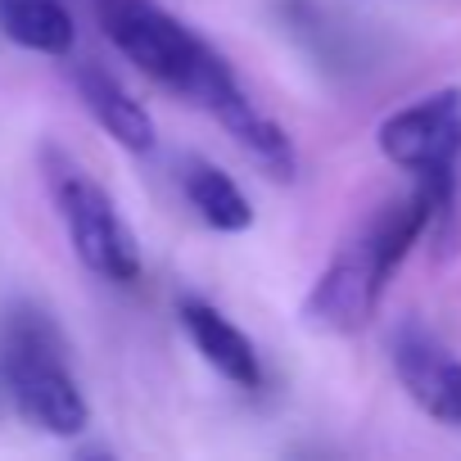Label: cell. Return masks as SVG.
I'll use <instances>...</instances> for the list:
<instances>
[{
	"label": "cell",
	"mask_w": 461,
	"mask_h": 461,
	"mask_svg": "<svg viewBox=\"0 0 461 461\" xmlns=\"http://www.w3.org/2000/svg\"><path fill=\"white\" fill-rule=\"evenodd\" d=\"M434 221H438V199L420 181H411L407 194L371 208L362 217V226H353L339 240V249L312 281V290L303 299V321L312 330H330V335L362 330L380 312L393 272L420 245L425 230H434Z\"/></svg>",
	"instance_id": "1"
},
{
	"label": "cell",
	"mask_w": 461,
	"mask_h": 461,
	"mask_svg": "<svg viewBox=\"0 0 461 461\" xmlns=\"http://www.w3.org/2000/svg\"><path fill=\"white\" fill-rule=\"evenodd\" d=\"M0 380L37 429L59 438L86 429L91 407L68 366V344L59 326L32 303H14L0 317Z\"/></svg>",
	"instance_id": "2"
},
{
	"label": "cell",
	"mask_w": 461,
	"mask_h": 461,
	"mask_svg": "<svg viewBox=\"0 0 461 461\" xmlns=\"http://www.w3.org/2000/svg\"><path fill=\"white\" fill-rule=\"evenodd\" d=\"M95 23L145 77L194 104L221 68V55L158 0H95Z\"/></svg>",
	"instance_id": "3"
},
{
	"label": "cell",
	"mask_w": 461,
	"mask_h": 461,
	"mask_svg": "<svg viewBox=\"0 0 461 461\" xmlns=\"http://www.w3.org/2000/svg\"><path fill=\"white\" fill-rule=\"evenodd\" d=\"M375 145L393 167L429 185V194L438 199L434 230L452 226L461 199V86H443L393 109L375 127Z\"/></svg>",
	"instance_id": "4"
},
{
	"label": "cell",
	"mask_w": 461,
	"mask_h": 461,
	"mask_svg": "<svg viewBox=\"0 0 461 461\" xmlns=\"http://www.w3.org/2000/svg\"><path fill=\"white\" fill-rule=\"evenodd\" d=\"M41 172H46L50 199H55L64 226H68V240H73L77 258L95 276H104L113 285L140 281L136 236H131V226L122 221V212L113 208V199L104 194V185L59 145L41 149Z\"/></svg>",
	"instance_id": "5"
},
{
	"label": "cell",
	"mask_w": 461,
	"mask_h": 461,
	"mask_svg": "<svg viewBox=\"0 0 461 461\" xmlns=\"http://www.w3.org/2000/svg\"><path fill=\"white\" fill-rule=\"evenodd\" d=\"M389 366L407 398L438 425L461 429V357L416 317L398 321L389 335Z\"/></svg>",
	"instance_id": "6"
},
{
	"label": "cell",
	"mask_w": 461,
	"mask_h": 461,
	"mask_svg": "<svg viewBox=\"0 0 461 461\" xmlns=\"http://www.w3.org/2000/svg\"><path fill=\"white\" fill-rule=\"evenodd\" d=\"M199 109H208L217 122H221V131L236 140L267 176H294V167H299V154H294V140L285 136V127L272 118V113H263L258 104H254V95L240 86V77L230 73V64L221 59V68L212 73V82L203 86V95H199Z\"/></svg>",
	"instance_id": "7"
},
{
	"label": "cell",
	"mask_w": 461,
	"mask_h": 461,
	"mask_svg": "<svg viewBox=\"0 0 461 461\" xmlns=\"http://www.w3.org/2000/svg\"><path fill=\"white\" fill-rule=\"evenodd\" d=\"M176 321L185 330V339L194 344V353L236 389H258L263 384V357L254 348V339L230 321L221 308H212L199 294H181L176 299Z\"/></svg>",
	"instance_id": "8"
},
{
	"label": "cell",
	"mask_w": 461,
	"mask_h": 461,
	"mask_svg": "<svg viewBox=\"0 0 461 461\" xmlns=\"http://www.w3.org/2000/svg\"><path fill=\"white\" fill-rule=\"evenodd\" d=\"M73 86L82 95V104L91 109V118L131 154H149L158 131H154V118L149 109L100 64H73Z\"/></svg>",
	"instance_id": "9"
},
{
	"label": "cell",
	"mask_w": 461,
	"mask_h": 461,
	"mask_svg": "<svg viewBox=\"0 0 461 461\" xmlns=\"http://www.w3.org/2000/svg\"><path fill=\"white\" fill-rule=\"evenodd\" d=\"M181 194L194 208V217L221 236H240L254 226V208L245 199V190L230 181V172H221L208 158H185L181 163Z\"/></svg>",
	"instance_id": "10"
},
{
	"label": "cell",
	"mask_w": 461,
	"mask_h": 461,
	"mask_svg": "<svg viewBox=\"0 0 461 461\" xmlns=\"http://www.w3.org/2000/svg\"><path fill=\"white\" fill-rule=\"evenodd\" d=\"M0 28L14 46L37 55H68L77 41L64 0H0Z\"/></svg>",
	"instance_id": "11"
}]
</instances>
